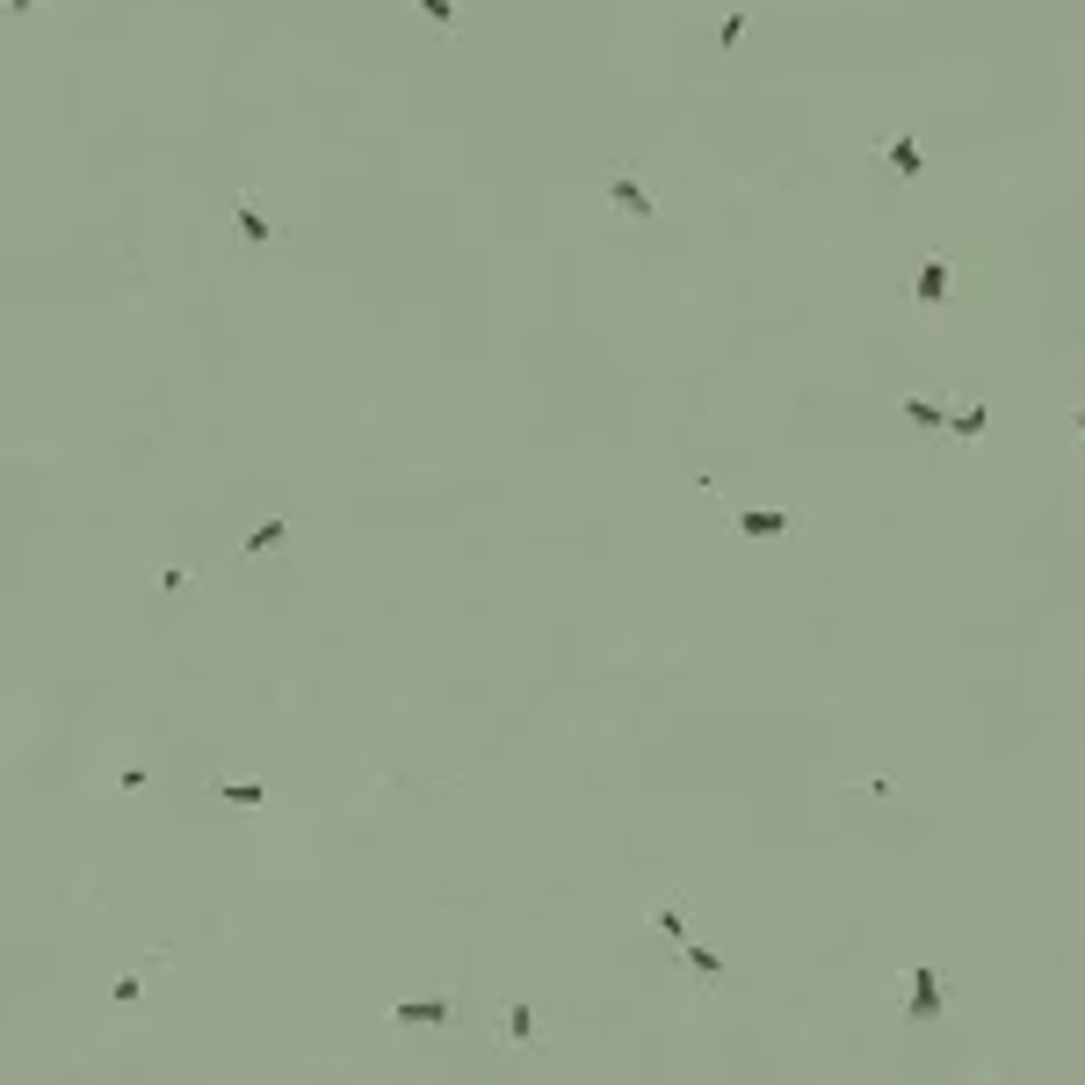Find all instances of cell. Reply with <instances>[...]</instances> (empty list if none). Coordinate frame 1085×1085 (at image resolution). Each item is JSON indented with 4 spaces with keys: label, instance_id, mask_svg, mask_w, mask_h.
<instances>
[{
    "label": "cell",
    "instance_id": "cell-18",
    "mask_svg": "<svg viewBox=\"0 0 1085 1085\" xmlns=\"http://www.w3.org/2000/svg\"><path fill=\"white\" fill-rule=\"evenodd\" d=\"M8 8H15V15H29V8H37V0H8Z\"/></svg>",
    "mask_w": 1085,
    "mask_h": 1085
},
{
    "label": "cell",
    "instance_id": "cell-12",
    "mask_svg": "<svg viewBox=\"0 0 1085 1085\" xmlns=\"http://www.w3.org/2000/svg\"><path fill=\"white\" fill-rule=\"evenodd\" d=\"M948 427H955V434H970V442H977V434L991 427V413H984V406H963V413H948Z\"/></svg>",
    "mask_w": 1085,
    "mask_h": 1085
},
{
    "label": "cell",
    "instance_id": "cell-7",
    "mask_svg": "<svg viewBox=\"0 0 1085 1085\" xmlns=\"http://www.w3.org/2000/svg\"><path fill=\"white\" fill-rule=\"evenodd\" d=\"M890 167L905 174V181H919V174H926V152H919V138H890Z\"/></svg>",
    "mask_w": 1085,
    "mask_h": 1085
},
{
    "label": "cell",
    "instance_id": "cell-4",
    "mask_svg": "<svg viewBox=\"0 0 1085 1085\" xmlns=\"http://www.w3.org/2000/svg\"><path fill=\"white\" fill-rule=\"evenodd\" d=\"M608 203H615V210H630V217H644V225L659 217V203L644 196V181H637L630 167H615V181H608Z\"/></svg>",
    "mask_w": 1085,
    "mask_h": 1085
},
{
    "label": "cell",
    "instance_id": "cell-17",
    "mask_svg": "<svg viewBox=\"0 0 1085 1085\" xmlns=\"http://www.w3.org/2000/svg\"><path fill=\"white\" fill-rule=\"evenodd\" d=\"M1071 434H1078V442H1085V406H1078V413H1071Z\"/></svg>",
    "mask_w": 1085,
    "mask_h": 1085
},
{
    "label": "cell",
    "instance_id": "cell-2",
    "mask_svg": "<svg viewBox=\"0 0 1085 1085\" xmlns=\"http://www.w3.org/2000/svg\"><path fill=\"white\" fill-rule=\"evenodd\" d=\"M731 529H738V536H753V543H767V536H789V529H796V514H782V507H738V514H731Z\"/></svg>",
    "mask_w": 1085,
    "mask_h": 1085
},
{
    "label": "cell",
    "instance_id": "cell-3",
    "mask_svg": "<svg viewBox=\"0 0 1085 1085\" xmlns=\"http://www.w3.org/2000/svg\"><path fill=\"white\" fill-rule=\"evenodd\" d=\"M398 1028H449L456 1020V999H406V1006H391Z\"/></svg>",
    "mask_w": 1085,
    "mask_h": 1085
},
{
    "label": "cell",
    "instance_id": "cell-6",
    "mask_svg": "<svg viewBox=\"0 0 1085 1085\" xmlns=\"http://www.w3.org/2000/svg\"><path fill=\"white\" fill-rule=\"evenodd\" d=\"M680 963H688V970L702 977V991H717V984H724V963H717L709 948H695V941H680Z\"/></svg>",
    "mask_w": 1085,
    "mask_h": 1085
},
{
    "label": "cell",
    "instance_id": "cell-10",
    "mask_svg": "<svg viewBox=\"0 0 1085 1085\" xmlns=\"http://www.w3.org/2000/svg\"><path fill=\"white\" fill-rule=\"evenodd\" d=\"M651 926H659V934H666L673 948L688 941V919H680V897H666V905H659V919H651Z\"/></svg>",
    "mask_w": 1085,
    "mask_h": 1085
},
{
    "label": "cell",
    "instance_id": "cell-11",
    "mask_svg": "<svg viewBox=\"0 0 1085 1085\" xmlns=\"http://www.w3.org/2000/svg\"><path fill=\"white\" fill-rule=\"evenodd\" d=\"M905 413L912 427H948V406H934V398H905Z\"/></svg>",
    "mask_w": 1085,
    "mask_h": 1085
},
{
    "label": "cell",
    "instance_id": "cell-5",
    "mask_svg": "<svg viewBox=\"0 0 1085 1085\" xmlns=\"http://www.w3.org/2000/svg\"><path fill=\"white\" fill-rule=\"evenodd\" d=\"M912 297L919 304H948V261H919L912 268Z\"/></svg>",
    "mask_w": 1085,
    "mask_h": 1085
},
{
    "label": "cell",
    "instance_id": "cell-13",
    "mask_svg": "<svg viewBox=\"0 0 1085 1085\" xmlns=\"http://www.w3.org/2000/svg\"><path fill=\"white\" fill-rule=\"evenodd\" d=\"M239 232H246V239H254V246H268V239H275V232H268V217H261L254 203H239Z\"/></svg>",
    "mask_w": 1085,
    "mask_h": 1085
},
{
    "label": "cell",
    "instance_id": "cell-16",
    "mask_svg": "<svg viewBox=\"0 0 1085 1085\" xmlns=\"http://www.w3.org/2000/svg\"><path fill=\"white\" fill-rule=\"evenodd\" d=\"M138 991H145V970H131V977H116V984H109V999H116V1006H131Z\"/></svg>",
    "mask_w": 1085,
    "mask_h": 1085
},
{
    "label": "cell",
    "instance_id": "cell-1",
    "mask_svg": "<svg viewBox=\"0 0 1085 1085\" xmlns=\"http://www.w3.org/2000/svg\"><path fill=\"white\" fill-rule=\"evenodd\" d=\"M905 984H912L905 991V1020H941V970L934 963H912Z\"/></svg>",
    "mask_w": 1085,
    "mask_h": 1085
},
{
    "label": "cell",
    "instance_id": "cell-8",
    "mask_svg": "<svg viewBox=\"0 0 1085 1085\" xmlns=\"http://www.w3.org/2000/svg\"><path fill=\"white\" fill-rule=\"evenodd\" d=\"M500 1028H507L521 1049H529V1042H536V1006H507V1013H500Z\"/></svg>",
    "mask_w": 1085,
    "mask_h": 1085
},
{
    "label": "cell",
    "instance_id": "cell-15",
    "mask_svg": "<svg viewBox=\"0 0 1085 1085\" xmlns=\"http://www.w3.org/2000/svg\"><path fill=\"white\" fill-rule=\"evenodd\" d=\"M283 529H290V521H261V529L246 536V550H254V557H261V550H275V543H283Z\"/></svg>",
    "mask_w": 1085,
    "mask_h": 1085
},
{
    "label": "cell",
    "instance_id": "cell-14",
    "mask_svg": "<svg viewBox=\"0 0 1085 1085\" xmlns=\"http://www.w3.org/2000/svg\"><path fill=\"white\" fill-rule=\"evenodd\" d=\"M413 8H420L434 29H456V0H413Z\"/></svg>",
    "mask_w": 1085,
    "mask_h": 1085
},
{
    "label": "cell",
    "instance_id": "cell-9",
    "mask_svg": "<svg viewBox=\"0 0 1085 1085\" xmlns=\"http://www.w3.org/2000/svg\"><path fill=\"white\" fill-rule=\"evenodd\" d=\"M217 796H225V803H239V811H261V803H268V789H261V782H217Z\"/></svg>",
    "mask_w": 1085,
    "mask_h": 1085
}]
</instances>
